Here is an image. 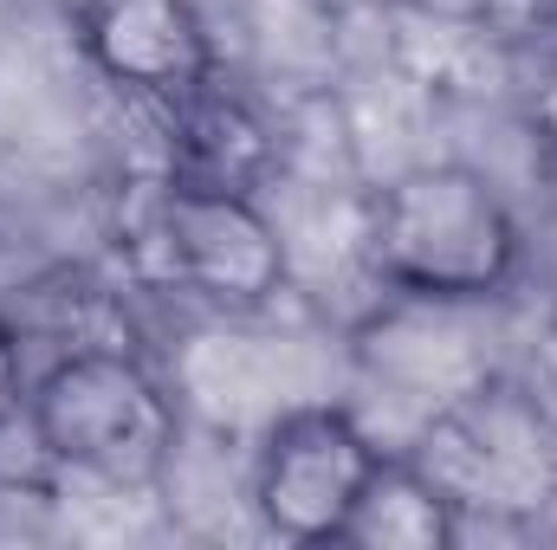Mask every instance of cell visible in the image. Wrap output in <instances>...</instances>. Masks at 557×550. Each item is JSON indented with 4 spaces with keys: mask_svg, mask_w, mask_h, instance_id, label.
Returning <instances> with one entry per match:
<instances>
[{
    "mask_svg": "<svg viewBox=\"0 0 557 550\" xmlns=\"http://www.w3.org/2000/svg\"><path fill=\"white\" fill-rule=\"evenodd\" d=\"M363 253L370 273L416 304H480L512 285L525 234L493 175L467 162H416L370 195Z\"/></svg>",
    "mask_w": 557,
    "mask_h": 550,
    "instance_id": "1",
    "label": "cell"
},
{
    "mask_svg": "<svg viewBox=\"0 0 557 550\" xmlns=\"http://www.w3.org/2000/svg\"><path fill=\"white\" fill-rule=\"evenodd\" d=\"M416 460L467 512L519 518L557 499V427L525 389L480 383L428 421Z\"/></svg>",
    "mask_w": 557,
    "mask_h": 550,
    "instance_id": "4",
    "label": "cell"
},
{
    "mask_svg": "<svg viewBox=\"0 0 557 550\" xmlns=\"http://www.w3.org/2000/svg\"><path fill=\"white\" fill-rule=\"evenodd\" d=\"M525 130L545 155H557V59H545L539 78L525 85Z\"/></svg>",
    "mask_w": 557,
    "mask_h": 550,
    "instance_id": "9",
    "label": "cell"
},
{
    "mask_svg": "<svg viewBox=\"0 0 557 550\" xmlns=\"http://www.w3.org/2000/svg\"><path fill=\"white\" fill-rule=\"evenodd\" d=\"M552 162H557V155H552Z\"/></svg>",
    "mask_w": 557,
    "mask_h": 550,
    "instance_id": "11",
    "label": "cell"
},
{
    "mask_svg": "<svg viewBox=\"0 0 557 550\" xmlns=\"http://www.w3.org/2000/svg\"><path fill=\"white\" fill-rule=\"evenodd\" d=\"M143 208L131 214V260L149 278L201 298L208 311H260L285 291V240L253 195L175 188L169 175L137 182Z\"/></svg>",
    "mask_w": 557,
    "mask_h": 550,
    "instance_id": "3",
    "label": "cell"
},
{
    "mask_svg": "<svg viewBox=\"0 0 557 550\" xmlns=\"http://www.w3.org/2000/svg\"><path fill=\"white\" fill-rule=\"evenodd\" d=\"M156 117V175H169L175 188H214V195H260V182L273 175L278 142L273 124L214 78L169 91V98H143Z\"/></svg>",
    "mask_w": 557,
    "mask_h": 550,
    "instance_id": "6",
    "label": "cell"
},
{
    "mask_svg": "<svg viewBox=\"0 0 557 550\" xmlns=\"http://www.w3.org/2000/svg\"><path fill=\"white\" fill-rule=\"evenodd\" d=\"M78 52L131 98H169L221 72L195 0H78Z\"/></svg>",
    "mask_w": 557,
    "mask_h": 550,
    "instance_id": "7",
    "label": "cell"
},
{
    "mask_svg": "<svg viewBox=\"0 0 557 550\" xmlns=\"http://www.w3.org/2000/svg\"><path fill=\"white\" fill-rule=\"evenodd\" d=\"M26 409V363H20V337L0 324V427Z\"/></svg>",
    "mask_w": 557,
    "mask_h": 550,
    "instance_id": "10",
    "label": "cell"
},
{
    "mask_svg": "<svg viewBox=\"0 0 557 550\" xmlns=\"http://www.w3.org/2000/svg\"><path fill=\"white\" fill-rule=\"evenodd\" d=\"M383 447L337 402L285 409L253 453V512L285 545H337Z\"/></svg>",
    "mask_w": 557,
    "mask_h": 550,
    "instance_id": "5",
    "label": "cell"
},
{
    "mask_svg": "<svg viewBox=\"0 0 557 550\" xmlns=\"http://www.w3.org/2000/svg\"><path fill=\"white\" fill-rule=\"evenodd\" d=\"M460 532H467L460 505L434 486V473L421 466L416 453H383L337 545H357V550H447V545H460Z\"/></svg>",
    "mask_w": 557,
    "mask_h": 550,
    "instance_id": "8",
    "label": "cell"
},
{
    "mask_svg": "<svg viewBox=\"0 0 557 550\" xmlns=\"http://www.w3.org/2000/svg\"><path fill=\"white\" fill-rule=\"evenodd\" d=\"M26 427L52 466L117 492L156 486L182 440L175 396L124 343H78L52 357L26 383Z\"/></svg>",
    "mask_w": 557,
    "mask_h": 550,
    "instance_id": "2",
    "label": "cell"
}]
</instances>
